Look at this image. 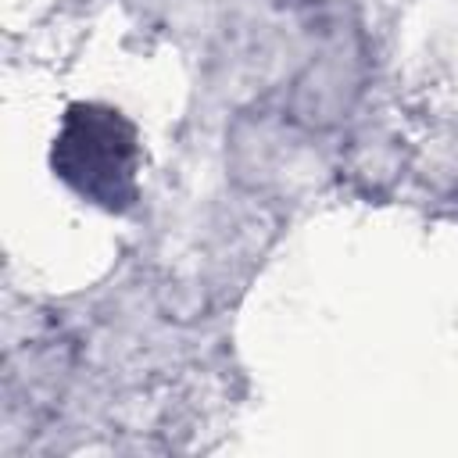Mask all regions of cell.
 <instances>
[{
    "mask_svg": "<svg viewBox=\"0 0 458 458\" xmlns=\"http://www.w3.org/2000/svg\"><path fill=\"white\" fill-rule=\"evenodd\" d=\"M57 172L86 197L114 204L122 182L132 186V129L100 107H75L54 147Z\"/></svg>",
    "mask_w": 458,
    "mask_h": 458,
    "instance_id": "6da1fadb",
    "label": "cell"
}]
</instances>
